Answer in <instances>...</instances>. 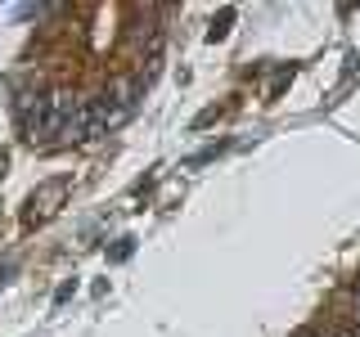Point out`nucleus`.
I'll return each instance as SVG.
<instances>
[{"instance_id":"1","label":"nucleus","mask_w":360,"mask_h":337,"mask_svg":"<svg viewBox=\"0 0 360 337\" xmlns=\"http://www.w3.org/2000/svg\"><path fill=\"white\" fill-rule=\"evenodd\" d=\"M135 81H112L99 99H86V121H90V140L104 131H117L122 121L135 112Z\"/></svg>"},{"instance_id":"2","label":"nucleus","mask_w":360,"mask_h":337,"mask_svg":"<svg viewBox=\"0 0 360 337\" xmlns=\"http://www.w3.org/2000/svg\"><path fill=\"white\" fill-rule=\"evenodd\" d=\"M356 319H360V288H356Z\"/></svg>"},{"instance_id":"3","label":"nucleus","mask_w":360,"mask_h":337,"mask_svg":"<svg viewBox=\"0 0 360 337\" xmlns=\"http://www.w3.org/2000/svg\"><path fill=\"white\" fill-rule=\"evenodd\" d=\"M352 337H356V333H352Z\"/></svg>"},{"instance_id":"4","label":"nucleus","mask_w":360,"mask_h":337,"mask_svg":"<svg viewBox=\"0 0 360 337\" xmlns=\"http://www.w3.org/2000/svg\"><path fill=\"white\" fill-rule=\"evenodd\" d=\"M307 337H311V333H307Z\"/></svg>"}]
</instances>
